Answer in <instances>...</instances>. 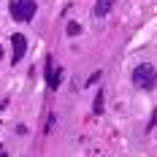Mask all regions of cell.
Wrapping results in <instances>:
<instances>
[{
    "label": "cell",
    "instance_id": "cell-10",
    "mask_svg": "<svg viewBox=\"0 0 157 157\" xmlns=\"http://www.w3.org/2000/svg\"><path fill=\"white\" fill-rule=\"evenodd\" d=\"M14 133H19V136H25V133H27V127H25V125H16V127H14Z\"/></svg>",
    "mask_w": 157,
    "mask_h": 157
},
{
    "label": "cell",
    "instance_id": "cell-6",
    "mask_svg": "<svg viewBox=\"0 0 157 157\" xmlns=\"http://www.w3.org/2000/svg\"><path fill=\"white\" fill-rule=\"evenodd\" d=\"M103 106H106V90H98V92H95V103H92V114L95 117L103 114Z\"/></svg>",
    "mask_w": 157,
    "mask_h": 157
},
{
    "label": "cell",
    "instance_id": "cell-3",
    "mask_svg": "<svg viewBox=\"0 0 157 157\" xmlns=\"http://www.w3.org/2000/svg\"><path fill=\"white\" fill-rule=\"evenodd\" d=\"M44 78H46L49 92H54V90H60V84H63V78H65V68H57L54 60L46 57V63H44Z\"/></svg>",
    "mask_w": 157,
    "mask_h": 157
},
{
    "label": "cell",
    "instance_id": "cell-5",
    "mask_svg": "<svg viewBox=\"0 0 157 157\" xmlns=\"http://www.w3.org/2000/svg\"><path fill=\"white\" fill-rule=\"evenodd\" d=\"M114 3H117V0H95V16H98V19L109 16V11L114 8Z\"/></svg>",
    "mask_w": 157,
    "mask_h": 157
},
{
    "label": "cell",
    "instance_id": "cell-1",
    "mask_svg": "<svg viewBox=\"0 0 157 157\" xmlns=\"http://www.w3.org/2000/svg\"><path fill=\"white\" fill-rule=\"evenodd\" d=\"M130 81H133L136 90L152 92V90L157 87V68L152 63H138L136 68H133V73H130Z\"/></svg>",
    "mask_w": 157,
    "mask_h": 157
},
{
    "label": "cell",
    "instance_id": "cell-4",
    "mask_svg": "<svg viewBox=\"0 0 157 157\" xmlns=\"http://www.w3.org/2000/svg\"><path fill=\"white\" fill-rule=\"evenodd\" d=\"M11 46H14V54H11V65H19L22 57L27 54V38L22 33H14L11 35Z\"/></svg>",
    "mask_w": 157,
    "mask_h": 157
},
{
    "label": "cell",
    "instance_id": "cell-8",
    "mask_svg": "<svg viewBox=\"0 0 157 157\" xmlns=\"http://www.w3.org/2000/svg\"><path fill=\"white\" fill-rule=\"evenodd\" d=\"M155 127H157V109L152 111V119H149V125H146V133H152Z\"/></svg>",
    "mask_w": 157,
    "mask_h": 157
},
{
    "label": "cell",
    "instance_id": "cell-11",
    "mask_svg": "<svg viewBox=\"0 0 157 157\" xmlns=\"http://www.w3.org/2000/svg\"><path fill=\"white\" fill-rule=\"evenodd\" d=\"M0 57H3V46H0Z\"/></svg>",
    "mask_w": 157,
    "mask_h": 157
},
{
    "label": "cell",
    "instance_id": "cell-2",
    "mask_svg": "<svg viewBox=\"0 0 157 157\" xmlns=\"http://www.w3.org/2000/svg\"><path fill=\"white\" fill-rule=\"evenodd\" d=\"M35 11H38V3H35V0H11V3H8V14H11V19L19 22V25L33 22Z\"/></svg>",
    "mask_w": 157,
    "mask_h": 157
},
{
    "label": "cell",
    "instance_id": "cell-9",
    "mask_svg": "<svg viewBox=\"0 0 157 157\" xmlns=\"http://www.w3.org/2000/svg\"><path fill=\"white\" fill-rule=\"evenodd\" d=\"M100 73H103V71H95L92 76L87 78V87H90V84H95V81H100Z\"/></svg>",
    "mask_w": 157,
    "mask_h": 157
},
{
    "label": "cell",
    "instance_id": "cell-7",
    "mask_svg": "<svg viewBox=\"0 0 157 157\" xmlns=\"http://www.w3.org/2000/svg\"><path fill=\"white\" fill-rule=\"evenodd\" d=\"M65 33H68L71 38H76V35H81V25H78V22H68V27H65Z\"/></svg>",
    "mask_w": 157,
    "mask_h": 157
}]
</instances>
